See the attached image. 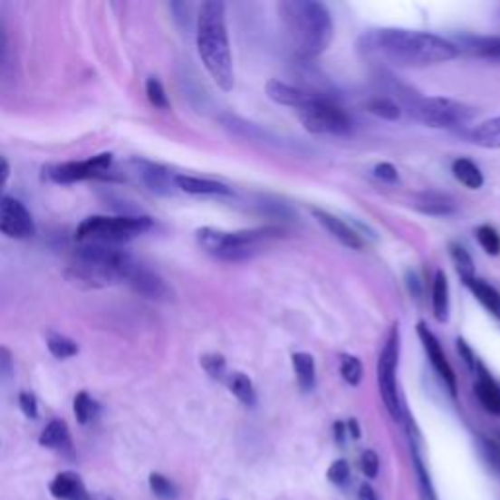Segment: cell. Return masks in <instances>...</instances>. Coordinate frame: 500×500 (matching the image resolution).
I'll use <instances>...</instances> for the list:
<instances>
[{"mask_svg": "<svg viewBox=\"0 0 500 500\" xmlns=\"http://www.w3.org/2000/svg\"><path fill=\"white\" fill-rule=\"evenodd\" d=\"M360 52L393 67L420 69L440 65L459 55L456 43L428 32L381 28L370 30L360 37Z\"/></svg>", "mask_w": 500, "mask_h": 500, "instance_id": "1", "label": "cell"}, {"mask_svg": "<svg viewBox=\"0 0 500 500\" xmlns=\"http://www.w3.org/2000/svg\"><path fill=\"white\" fill-rule=\"evenodd\" d=\"M278 10L287 40L299 59L309 61L327 52L334 35L327 6L317 0H284Z\"/></svg>", "mask_w": 500, "mask_h": 500, "instance_id": "2", "label": "cell"}, {"mask_svg": "<svg viewBox=\"0 0 500 500\" xmlns=\"http://www.w3.org/2000/svg\"><path fill=\"white\" fill-rule=\"evenodd\" d=\"M196 37L199 59L209 77L223 92H231L235 86V69L227 24H225V5L219 0H207L199 6Z\"/></svg>", "mask_w": 500, "mask_h": 500, "instance_id": "3", "label": "cell"}, {"mask_svg": "<svg viewBox=\"0 0 500 500\" xmlns=\"http://www.w3.org/2000/svg\"><path fill=\"white\" fill-rule=\"evenodd\" d=\"M135 262L137 260L120 246L81 243L65 274L74 284L102 287L128 280Z\"/></svg>", "mask_w": 500, "mask_h": 500, "instance_id": "4", "label": "cell"}, {"mask_svg": "<svg viewBox=\"0 0 500 500\" xmlns=\"http://www.w3.org/2000/svg\"><path fill=\"white\" fill-rule=\"evenodd\" d=\"M284 236L280 227H258L245 231H221L214 227H202L196 231V241L199 248L225 262H243L255 256L262 245Z\"/></svg>", "mask_w": 500, "mask_h": 500, "instance_id": "5", "label": "cell"}, {"mask_svg": "<svg viewBox=\"0 0 500 500\" xmlns=\"http://www.w3.org/2000/svg\"><path fill=\"white\" fill-rule=\"evenodd\" d=\"M153 229V219L147 216H91L81 221L74 231L79 243L120 246Z\"/></svg>", "mask_w": 500, "mask_h": 500, "instance_id": "6", "label": "cell"}, {"mask_svg": "<svg viewBox=\"0 0 500 500\" xmlns=\"http://www.w3.org/2000/svg\"><path fill=\"white\" fill-rule=\"evenodd\" d=\"M403 100L407 102L410 118L428 125V128H457V125L467 123L473 118L471 106L452 98L409 94Z\"/></svg>", "mask_w": 500, "mask_h": 500, "instance_id": "7", "label": "cell"}, {"mask_svg": "<svg viewBox=\"0 0 500 500\" xmlns=\"http://www.w3.org/2000/svg\"><path fill=\"white\" fill-rule=\"evenodd\" d=\"M399 352H401V334H399V329L395 324V327H391L389 334H387L380 352L378 385H380V395L383 399L387 412H389L397 422H401L405 418V410L401 405V397H399V385H397Z\"/></svg>", "mask_w": 500, "mask_h": 500, "instance_id": "8", "label": "cell"}, {"mask_svg": "<svg viewBox=\"0 0 500 500\" xmlns=\"http://www.w3.org/2000/svg\"><path fill=\"white\" fill-rule=\"evenodd\" d=\"M45 177L55 184H77L86 180H120L121 177L114 167V155L102 153L86 160L59 162V165L45 167Z\"/></svg>", "mask_w": 500, "mask_h": 500, "instance_id": "9", "label": "cell"}, {"mask_svg": "<svg viewBox=\"0 0 500 500\" xmlns=\"http://www.w3.org/2000/svg\"><path fill=\"white\" fill-rule=\"evenodd\" d=\"M299 120L312 135H346L352 131V120L331 98H322L317 104L299 110Z\"/></svg>", "mask_w": 500, "mask_h": 500, "instance_id": "10", "label": "cell"}, {"mask_svg": "<svg viewBox=\"0 0 500 500\" xmlns=\"http://www.w3.org/2000/svg\"><path fill=\"white\" fill-rule=\"evenodd\" d=\"M0 233L16 241H26L35 233V225L28 207L20 199L0 197Z\"/></svg>", "mask_w": 500, "mask_h": 500, "instance_id": "11", "label": "cell"}, {"mask_svg": "<svg viewBox=\"0 0 500 500\" xmlns=\"http://www.w3.org/2000/svg\"><path fill=\"white\" fill-rule=\"evenodd\" d=\"M417 332H418V339L424 346V352H427L434 371L440 375V380L446 383L449 393L456 397L457 395V378H456V371H454L452 364H449L446 354H444L440 341H438L436 334L427 327V322H418Z\"/></svg>", "mask_w": 500, "mask_h": 500, "instance_id": "12", "label": "cell"}, {"mask_svg": "<svg viewBox=\"0 0 500 500\" xmlns=\"http://www.w3.org/2000/svg\"><path fill=\"white\" fill-rule=\"evenodd\" d=\"M133 172L137 178L147 188L149 192L155 196H172L174 188H177V174H172L167 167L159 165V162H151L145 159H133Z\"/></svg>", "mask_w": 500, "mask_h": 500, "instance_id": "13", "label": "cell"}, {"mask_svg": "<svg viewBox=\"0 0 500 500\" xmlns=\"http://www.w3.org/2000/svg\"><path fill=\"white\" fill-rule=\"evenodd\" d=\"M266 94L272 102H276L280 106H287V108H295L297 111L317 104L322 98H329L322 92H312V91L302 89V86L287 84V82H282L276 79L266 82Z\"/></svg>", "mask_w": 500, "mask_h": 500, "instance_id": "14", "label": "cell"}, {"mask_svg": "<svg viewBox=\"0 0 500 500\" xmlns=\"http://www.w3.org/2000/svg\"><path fill=\"white\" fill-rule=\"evenodd\" d=\"M125 284H130L137 293L145 295L147 299H155V302H165V299L172 297V292L167 285V282L151 268L141 264V262H135Z\"/></svg>", "mask_w": 500, "mask_h": 500, "instance_id": "15", "label": "cell"}, {"mask_svg": "<svg viewBox=\"0 0 500 500\" xmlns=\"http://www.w3.org/2000/svg\"><path fill=\"white\" fill-rule=\"evenodd\" d=\"M311 214L312 217H315L324 229H327L336 241H341L344 246L348 248H361L364 246V239H361V236L350 227V225L346 221H342L341 217H336L332 214H329V211H324V209H317V207H312L311 209Z\"/></svg>", "mask_w": 500, "mask_h": 500, "instance_id": "16", "label": "cell"}, {"mask_svg": "<svg viewBox=\"0 0 500 500\" xmlns=\"http://www.w3.org/2000/svg\"><path fill=\"white\" fill-rule=\"evenodd\" d=\"M457 52L481 59H500V35H464L456 43Z\"/></svg>", "mask_w": 500, "mask_h": 500, "instance_id": "17", "label": "cell"}, {"mask_svg": "<svg viewBox=\"0 0 500 500\" xmlns=\"http://www.w3.org/2000/svg\"><path fill=\"white\" fill-rule=\"evenodd\" d=\"M477 373V381H475V395H477L479 403L486 412L495 417H500V383L493 380V375L483 366L475 371Z\"/></svg>", "mask_w": 500, "mask_h": 500, "instance_id": "18", "label": "cell"}, {"mask_svg": "<svg viewBox=\"0 0 500 500\" xmlns=\"http://www.w3.org/2000/svg\"><path fill=\"white\" fill-rule=\"evenodd\" d=\"M49 491L59 500H92L77 473H59L49 485Z\"/></svg>", "mask_w": 500, "mask_h": 500, "instance_id": "19", "label": "cell"}, {"mask_svg": "<svg viewBox=\"0 0 500 500\" xmlns=\"http://www.w3.org/2000/svg\"><path fill=\"white\" fill-rule=\"evenodd\" d=\"M177 188L186 194L192 196H231L233 190L223 182L209 180V178H197V177H188V174H177Z\"/></svg>", "mask_w": 500, "mask_h": 500, "instance_id": "20", "label": "cell"}, {"mask_svg": "<svg viewBox=\"0 0 500 500\" xmlns=\"http://www.w3.org/2000/svg\"><path fill=\"white\" fill-rule=\"evenodd\" d=\"M40 446L49 447V449H57V452L67 454L72 457L74 449H72V440H71V432H69L67 422L61 418H53L52 422H49L40 436Z\"/></svg>", "mask_w": 500, "mask_h": 500, "instance_id": "21", "label": "cell"}, {"mask_svg": "<svg viewBox=\"0 0 500 500\" xmlns=\"http://www.w3.org/2000/svg\"><path fill=\"white\" fill-rule=\"evenodd\" d=\"M432 312L438 322H446L449 317V284L442 270L436 272L432 282Z\"/></svg>", "mask_w": 500, "mask_h": 500, "instance_id": "22", "label": "cell"}, {"mask_svg": "<svg viewBox=\"0 0 500 500\" xmlns=\"http://www.w3.org/2000/svg\"><path fill=\"white\" fill-rule=\"evenodd\" d=\"M452 172L454 177L459 184H464L466 188H469V190H479V188H483L485 184V177L481 168L475 165V162L471 159H456L454 165H452Z\"/></svg>", "mask_w": 500, "mask_h": 500, "instance_id": "23", "label": "cell"}, {"mask_svg": "<svg viewBox=\"0 0 500 500\" xmlns=\"http://www.w3.org/2000/svg\"><path fill=\"white\" fill-rule=\"evenodd\" d=\"M471 293L475 295V299H477V302L491 312V315L498 321L500 324V293L495 290L493 285H489L486 282L483 280H471L469 284H466Z\"/></svg>", "mask_w": 500, "mask_h": 500, "instance_id": "24", "label": "cell"}, {"mask_svg": "<svg viewBox=\"0 0 500 500\" xmlns=\"http://www.w3.org/2000/svg\"><path fill=\"white\" fill-rule=\"evenodd\" d=\"M410 452H412V466H415L418 489H420V498L422 500H438L432 479H430V473H428L427 466H424L422 456L418 452V444H417L415 436H412V434H410Z\"/></svg>", "mask_w": 500, "mask_h": 500, "instance_id": "25", "label": "cell"}, {"mask_svg": "<svg viewBox=\"0 0 500 500\" xmlns=\"http://www.w3.org/2000/svg\"><path fill=\"white\" fill-rule=\"evenodd\" d=\"M293 361V371L297 375V383L302 387V391H312L317 383L315 375V360L307 352H295L292 356Z\"/></svg>", "mask_w": 500, "mask_h": 500, "instance_id": "26", "label": "cell"}, {"mask_svg": "<svg viewBox=\"0 0 500 500\" xmlns=\"http://www.w3.org/2000/svg\"><path fill=\"white\" fill-rule=\"evenodd\" d=\"M225 385L229 387L231 393L239 399V401L245 405V407H255L256 405V389L253 381H250V378L246 373H241V371H233L227 375V380H225Z\"/></svg>", "mask_w": 500, "mask_h": 500, "instance_id": "27", "label": "cell"}, {"mask_svg": "<svg viewBox=\"0 0 500 500\" xmlns=\"http://www.w3.org/2000/svg\"><path fill=\"white\" fill-rule=\"evenodd\" d=\"M471 141L483 149H500V116L479 123L471 133Z\"/></svg>", "mask_w": 500, "mask_h": 500, "instance_id": "28", "label": "cell"}, {"mask_svg": "<svg viewBox=\"0 0 500 500\" xmlns=\"http://www.w3.org/2000/svg\"><path fill=\"white\" fill-rule=\"evenodd\" d=\"M415 206L427 216H449L456 209L452 199L442 194H422Z\"/></svg>", "mask_w": 500, "mask_h": 500, "instance_id": "29", "label": "cell"}, {"mask_svg": "<svg viewBox=\"0 0 500 500\" xmlns=\"http://www.w3.org/2000/svg\"><path fill=\"white\" fill-rule=\"evenodd\" d=\"M449 256H452L457 276L464 280V284H469L471 280H475V264L466 246L452 243L449 245Z\"/></svg>", "mask_w": 500, "mask_h": 500, "instance_id": "30", "label": "cell"}, {"mask_svg": "<svg viewBox=\"0 0 500 500\" xmlns=\"http://www.w3.org/2000/svg\"><path fill=\"white\" fill-rule=\"evenodd\" d=\"M366 110L370 111V114L378 116L381 120L395 121V120L401 118V108H399V104L395 102V100L387 98V96H375V98L368 100Z\"/></svg>", "mask_w": 500, "mask_h": 500, "instance_id": "31", "label": "cell"}, {"mask_svg": "<svg viewBox=\"0 0 500 500\" xmlns=\"http://www.w3.org/2000/svg\"><path fill=\"white\" fill-rule=\"evenodd\" d=\"M47 348L52 356L57 360H69L79 354V344L71 341L69 336H62L59 332H49L47 334Z\"/></svg>", "mask_w": 500, "mask_h": 500, "instance_id": "32", "label": "cell"}, {"mask_svg": "<svg viewBox=\"0 0 500 500\" xmlns=\"http://www.w3.org/2000/svg\"><path fill=\"white\" fill-rule=\"evenodd\" d=\"M72 410H74V418H77V422L82 424V427H86V424L92 422V418L96 417L98 405L89 393L81 391L77 397H74Z\"/></svg>", "mask_w": 500, "mask_h": 500, "instance_id": "33", "label": "cell"}, {"mask_svg": "<svg viewBox=\"0 0 500 500\" xmlns=\"http://www.w3.org/2000/svg\"><path fill=\"white\" fill-rule=\"evenodd\" d=\"M475 236L489 256H498L500 255V235L491 225H481V227L475 229Z\"/></svg>", "mask_w": 500, "mask_h": 500, "instance_id": "34", "label": "cell"}, {"mask_svg": "<svg viewBox=\"0 0 500 500\" xmlns=\"http://www.w3.org/2000/svg\"><path fill=\"white\" fill-rule=\"evenodd\" d=\"M199 361H202V368L209 375V378H214L217 381L225 383L227 375L231 373L227 370V361H225V358L221 354H204Z\"/></svg>", "mask_w": 500, "mask_h": 500, "instance_id": "35", "label": "cell"}, {"mask_svg": "<svg viewBox=\"0 0 500 500\" xmlns=\"http://www.w3.org/2000/svg\"><path fill=\"white\" fill-rule=\"evenodd\" d=\"M145 92H147L149 102H151L157 110H168L170 108L165 86H162V82L157 77H149L147 79Z\"/></svg>", "mask_w": 500, "mask_h": 500, "instance_id": "36", "label": "cell"}, {"mask_svg": "<svg viewBox=\"0 0 500 500\" xmlns=\"http://www.w3.org/2000/svg\"><path fill=\"white\" fill-rule=\"evenodd\" d=\"M341 375L348 385H360L361 375H364V366L356 356H342L341 358Z\"/></svg>", "mask_w": 500, "mask_h": 500, "instance_id": "37", "label": "cell"}, {"mask_svg": "<svg viewBox=\"0 0 500 500\" xmlns=\"http://www.w3.org/2000/svg\"><path fill=\"white\" fill-rule=\"evenodd\" d=\"M149 486H151V491L162 500H172L177 496V486H174L172 481L160 473H151V477H149Z\"/></svg>", "mask_w": 500, "mask_h": 500, "instance_id": "38", "label": "cell"}, {"mask_svg": "<svg viewBox=\"0 0 500 500\" xmlns=\"http://www.w3.org/2000/svg\"><path fill=\"white\" fill-rule=\"evenodd\" d=\"M479 447H481V454H483L486 464H489L491 469L500 475V444L491 440V438L481 436Z\"/></svg>", "mask_w": 500, "mask_h": 500, "instance_id": "39", "label": "cell"}, {"mask_svg": "<svg viewBox=\"0 0 500 500\" xmlns=\"http://www.w3.org/2000/svg\"><path fill=\"white\" fill-rule=\"evenodd\" d=\"M360 467H361V471H364L366 477H370V479L378 477V473H380L378 454H375L373 449H366V452L361 454V457H360Z\"/></svg>", "mask_w": 500, "mask_h": 500, "instance_id": "40", "label": "cell"}, {"mask_svg": "<svg viewBox=\"0 0 500 500\" xmlns=\"http://www.w3.org/2000/svg\"><path fill=\"white\" fill-rule=\"evenodd\" d=\"M327 477L332 485H344L350 477V466L346 459H336L334 464L329 467Z\"/></svg>", "mask_w": 500, "mask_h": 500, "instance_id": "41", "label": "cell"}, {"mask_svg": "<svg viewBox=\"0 0 500 500\" xmlns=\"http://www.w3.org/2000/svg\"><path fill=\"white\" fill-rule=\"evenodd\" d=\"M14 375V356L8 348L0 346V380H12Z\"/></svg>", "mask_w": 500, "mask_h": 500, "instance_id": "42", "label": "cell"}, {"mask_svg": "<svg viewBox=\"0 0 500 500\" xmlns=\"http://www.w3.org/2000/svg\"><path fill=\"white\" fill-rule=\"evenodd\" d=\"M18 403H20L22 412L28 418H37V415H40V409H37V399L30 391H22L18 395Z\"/></svg>", "mask_w": 500, "mask_h": 500, "instance_id": "43", "label": "cell"}, {"mask_svg": "<svg viewBox=\"0 0 500 500\" xmlns=\"http://www.w3.org/2000/svg\"><path fill=\"white\" fill-rule=\"evenodd\" d=\"M457 352L461 356V360L466 361V366L471 370V371H477L479 366H481V361L477 360V356H475L473 350L469 348V344L464 341V339H457Z\"/></svg>", "mask_w": 500, "mask_h": 500, "instance_id": "44", "label": "cell"}, {"mask_svg": "<svg viewBox=\"0 0 500 500\" xmlns=\"http://www.w3.org/2000/svg\"><path fill=\"white\" fill-rule=\"evenodd\" d=\"M373 174L383 182H397L399 180V172L391 165V162H380V165L373 168Z\"/></svg>", "mask_w": 500, "mask_h": 500, "instance_id": "45", "label": "cell"}, {"mask_svg": "<svg viewBox=\"0 0 500 500\" xmlns=\"http://www.w3.org/2000/svg\"><path fill=\"white\" fill-rule=\"evenodd\" d=\"M8 62V37L3 26V20H0V69H3Z\"/></svg>", "mask_w": 500, "mask_h": 500, "instance_id": "46", "label": "cell"}, {"mask_svg": "<svg viewBox=\"0 0 500 500\" xmlns=\"http://www.w3.org/2000/svg\"><path fill=\"white\" fill-rule=\"evenodd\" d=\"M8 178H10V162L5 157H0V197H3Z\"/></svg>", "mask_w": 500, "mask_h": 500, "instance_id": "47", "label": "cell"}, {"mask_svg": "<svg viewBox=\"0 0 500 500\" xmlns=\"http://www.w3.org/2000/svg\"><path fill=\"white\" fill-rule=\"evenodd\" d=\"M346 422H334V440L336 442H339L341 446L344 444V438H346Z\"/></svg>", "mask_w": 500, "mask_h": 500, "instance_id": "48", "label": "cell"}, {"mask_svg": "<svg viewBox=\"0 0 500 500\" xmlns=\"http://www.w3.org/2000/svg\"><path fill=\"white\" fill-rule=\"evenodd\" d=\"M358 496H360V500H378V495H375V491L370 485H361Z\"/></svg>", "mask_w": 500, "mask_h": 500, "instance_id": "49", "label": "cell"}, {"mask_svg": "<svg viewBox=\"0 0 500 500\" xmlns=\"http://www.w3.org/2000/svg\"><path fill=\"white\" fill-rule=\"evenodd\" d=\"M409 287H410V293L412 295H420V282L418 278L415 276V274H409Z\"/></svg>", "mask_w": 500, "mask_h": 500, "instance_id": "50", "label": "cell"}, {"mask_svg": "<svg viewBox=\"0 0 500 500\" xmlns=\"http://www.w3.org/2000/svg\"><path fill=\"white\" fill-rule=\"evenodd\" d=\"M346 432H348V436H352L354 440H358V438H360L358 420H348V422H346Z\"/></svg>", "mask_w": 500, "mask_h": 500, "instance_id": "51", "label": "cell"}]
</instances>
